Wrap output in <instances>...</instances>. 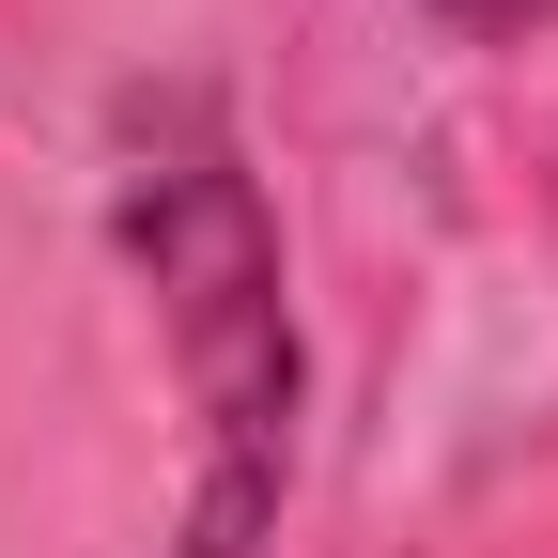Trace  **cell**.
I'll return each instance as SVG.
<instances>
[{
  "instance_id": "cell-2",
  "label": "cell",
  "mask_w": 558,
  "mask_h": 558,
  "mask_svg": "<svg viewBox=\"0 0 558 558\" xmlns=\"http://www.w3.org/2000/svg\"><path fill=\"white\" fill-rule=\"evenodd\" d=\"M435 16H450L465 47H543V32H558V0H435Z\"/></svg>"
},
{
  "instance_id": "cell-1",
  "label": "cell",
  "mask_w": 558,
  "mask_h": 558,
  "mask_svg": "<svg viewBox=\"0 0 558 558\" xmlns=\"http://www.w3.org/2000/svg\"><path fill=\"white\" fill-rule=\"evenodd\" d=\"M109 248L156 311V357L186 403V543L171 558H264L311 435V341H295V248L248 171V124L218 78H124L109 94Z\"/></svg>"
}]
</instances>
